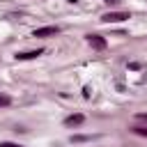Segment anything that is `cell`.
Segmentation results:
<instances>
[{"mask_svg":"<svg viewBox=\"0 0 147 147\" xmlns=\"http://www.w3.org/2000/svg\"><path fill=\"white\" fill-rule=\"evenodd\" d=\"M11 103V99L7 96V94H0V108H5V106H9Z\"/></svg>","mask_w":147,"mask_h":147,"instance_id":"obj_8","label":"cell"},{"mask_svg":"<svg viewBox=\"0 0 147 147\" xmlns=\"http://www.w3.org/2000/svg\"><path fill=\"white\" fill-rule=\"evenodd\" d=\"M87 44H90L92 48H96V51H103L108 41H106L101 34H87Z\"/></svg>","mask_w":147,"mask_h":147,"instance_id":"obj_3","label":"cell"},{"mask_svg":"<svg viewBox=\"0 0 147 147\" xmlns=\"http://www.w3.org/2000/svg\"><path fill=\"white\" fill-rule=\"evenodd\" d=\"M90 94H92V87H83V96H85V99H87V96H90Z\"/></svg>","mask_w":147,"mask_h":147,"instance_id":"obj_11","label":"cell"},{"mask_svg":"<svg viewBox=\"0 0 147 147\" xmlns=\"http://www.w3.org/2000/svg\"><path fill=\"white\" fill-rule=\"evenodd\" d=\"M131 131L138 133V136H142V138H147V126H131Z\"/></svg>","mask_w":147,"mask_h":147,"instance_id":"obj_6","label":"cell"},{"mask_svg":"<svg viewBox=\"0 0 147 147\" xmlns=\"http://www.w3.org/2000/svg\"><path fill=\"white\" fill-rule=\"evenodd\" d=\"M136 119H140V122H147V113H138V115H136Z\"/></svg>","mask_w":147,"mask_h":147,"instance_id":"obj_9","label":"cell"},{"mask_svg":"<svg viewBox=\"0 0 147 147\" xmlns=\"http://www.w3.org/2000/svg\"><path fill=\"white\" fill-rule=\"evenodd\" d=\"M0 147H23V145H16V142H0Z\"/></svg>","mask_w":147,"mask_h":147,"instance_id":"obj_10","label":"cell"},{"mask_svg":"<svg viewBox=\"0 0 147 147\" xmlns=\"http://www.w3.org/2000/svg\"><path fill=\"white\" fill-rule=\"evenodd\" d=\"M83 122H85V115H83V113H76V115L64 117V126H78V124H83Z\"/></svg>","mask_w":147,"mask_h":147,"instance_id":"obj_4","label":"cell"},{"mask_svg":"<svg viewBox=\"0 0 147 147\" xmlns=\"http://www.w3.org/2000/svg\"><path fill=\"white\" fill-rule=\"evenodd\" d=\"M85 140H92V136H71V142H85Z\"/></svg>","mask_w":147,"mask_h":147,"instance_id":"obj_7","label":"cell"},{"mask_svg":"<svg viewBox=\"0 0 147 147\" xmlns=\"http://www.w3.org/2000/svg\"><path fill=\"white\" fill-rule=\"evenodd\" d=\"M39 55H44V48L28 51V53H18V55H16V60H34V57H39Z\"/></svg>","mask_w":147,"mask_h":147,"instance_id":"obj_5","label":"cell"},{"mask_svg":"<svg viewBox=\"0 0 147 147\" xmlns=\"http://www.w3.org/2000/svg\"><path fill=\"white\" fill-rule=\"evenodd\" d=\"M67 2H74V5H76V2H78V0H67Z\"/></svg>","mask_w":147,"mask_h":147,"instance_id":"obj_13","label":"cell"},{"mask_svg":"<svg viewBox=\"0 0 147 147\" xmlns=\"http://www.w3.org/2000/svg\"><path fill=\"white\" fill-rule=\"evenodd\" d=\"M57 32H60L57 25H46V28H37V30L32 32V37H55Z\"/></svg>","mask_w":147,"mask_h":147,"instance_id":"obj_2","label":"cell"},{"mask_svg":"<svg viewBox=\"0 0 147 147\" xmlns=\"http://www.w3.org/2000/svg\"><path fill=\"white\" fill-rule=\"evenodd\" d=\"M103 2H106V5H117L119 0H103Z\"/></svg>","mask_w":147,"mask_h":147,"instance_id":"obj_12","label":"cell"},{"mask_svg":"<svg viewBox=\"0 0 147 147\" xmlns=\"http://www.w3.org/2000/svg\"><path fill=\"white\" fill-rule=\"evenodd\" d=\"M126 18H131L129 11H108V14L101 16L103 23H122V21H126Z\"/></svg>","mask_w":147,"mask_h":147,"instance_id":"obj_1","label":"cell"}]
</instances>
